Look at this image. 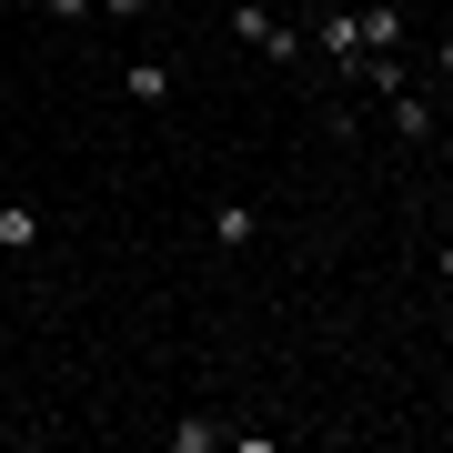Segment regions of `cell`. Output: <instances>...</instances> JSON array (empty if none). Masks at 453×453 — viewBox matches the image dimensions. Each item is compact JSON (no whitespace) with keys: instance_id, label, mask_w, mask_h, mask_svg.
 I'll list each match as a JSON object with an SVG mask.
<instances>
[{"instance_id":"7c38bea8","label":"cell","mask_w":453,"mask_h":453,"mask_svg":"<svg viewBox=\"0 0 453 453\" xmlns=\"http://www.w3.org/2000/svg\"><path fill=\"white\" fill-rule=\"evenodd\" d=\"M434 273H443V282H453V242H443V252H434Z\"/></svg>"},{"instance_id":"3957f363","label":"cell","mask_w":453,"mask_h":453,"mask_svg":"<svg viewBox=\"0 0 453 453\" xmlns=\"http://www.w3.org/2000/svg\"><path fill=\"white\" fill-rule=\"evenodd\" d=\"M41 232H50L41 202H0V252H41Z\"/></svg>"},{"instance_id":"8fae6325","label":"cell","mask_w":453,"mask_h":453,"mask_svg":"<svg viewBox=\"0 0 453 453\" xmlns=\"http://www.w3.org/2000/svg\"><path fill=\"white\" fill-rule=\"evenodd\" d=\"M434 61H443V81H453V20H443V41H434Z\"/></svg>"},{"instance_id":"8992f818","label":"cell","mask_w":453,"mask_h":453,"mask_svg":"<svg viewBox=\"0 0 453 453\" xmlns=\"http://www.w3.org/2000/svg\"><path fill=\"white\" fill-rule=\"evenodd\" d=\"M121 91H131V101H172V61H131Z\"/></svg>"},{"instance_id":"9c48e42d","label":"cell","mask_w":453,"mask_h":453,"mask_svg":"<svg viewBox=\"0 0 453 453\" xmlns=\"http://www.w3.org/2000/svg\"><path fill=\"white\" fill-rule=\"evenodd\" d=\"M50 20H101V0H41Z\"/></svg>"},{"instance_id":"6da1fadb","label":"cell","mask_w":453,"mask_h":453,"mask_svg":"<svg viewBox=\"0 0 453 453\" xmlns=\"http://www.w3.org/2000/svg\"><path fill=\"white\" fill-rule=\"evenodd\" d=\"M232 41H252L262 61H282V71H292V61H303V50H312V41L292 31L282 11H262V0H242V11H232Z\"/></svg>"},{"instance_id":"52a82bcc","label":"cell","mask_w":453,"mask_h":453,"mask_svg":"<svg viewBox=\"0 0 453 453\" xmlns=\"http://www.w3.org/2000/svg\"><path fill=\"white\" fill-rule=\"evenodd\" d=\"M363 20V50H403V11H353Z\"/></svg>"},{"instance_id":"277c9868","label":"cell","mask_w":453,"mask_h":453,"mask_svg":"<svg viewBox=\"0 0 453 453\" xmlns=\"http://www.w3.org/2000/svg\"><path fill=\"white\" fill-rule=\"evenodd\" d=\"M312 41H323V61L342 71V61L363 50V20H353V11H323V31H312Z\"/></svg>"},{"instance_id":"5b68a950","label":"cell","mask_w":453,"mask_h":453,"mask_svg":"<svg viewBox=\"0 0 453 453\" xmlns=\"http://www.w3.org/2000/svg\"><path fill=\"white\" fill-rule=\"evenodd\" d=\"M232 443V423H211V413H192V423H172V453H222Z\"/></svg>"},{"instance_id":"ba28073f","label":"cell","mask_w":453,"mask_h":453,"mask_svg":"<svg viewBox=\"0 0 453 453\" xmlns=\"http://www.w3.org/2000/svg\"><path fill=\"white\" fill-rule=\"evenodd\" d=\"M383 111H393V131H403V142H423V131H434V111H423V101H413V91H393V101H383Z\"/></svg>"},{"instance_id":"7a4b0ae2","label":"cell","mask_w":453,"mask_h":453,"mask_svg":"<svg viewBox=\"0 0 453 453\" xmlns=\"http://www.w3.org/2000/svg\"><path fill=\"white\" fill-rule=\"evenodd\" d=\"M211 242H222V252H252L262 242V211L252 202H211Z\"/></svg>"},{"instance_id":"30bf717a","label":"cell","mask_w":453,"mask_h":453,"mask_svg":"<svg viewBox=\"0 0 453 453\" xmlns=\"http://www.w3.org/2000/svg\"><path fill=\"white\" fill-rule=\"evenodd\" d=\"M101 11H111V20H151V0H101Z\"/></svg>"}]
</instances>
